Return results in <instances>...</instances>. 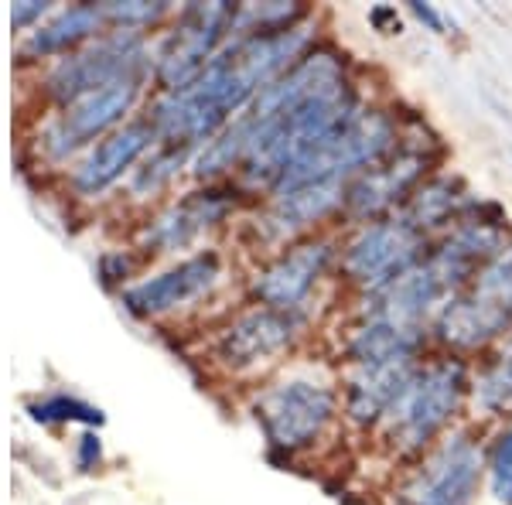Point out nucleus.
<instances>
[{
	"mask_svg": "<svg viewBox=\"0 0 512 505\" xmlns=\"http://www.w3.org/2000/svg\"><path fill=\"white\" fill-rule=\"evenodd\" d=\"M311 325H315L311 311H277L253 304L216 331L212 359H216L219 369L233 372V376L274 366L308 338Z\"/></svg>",
	"mask_w": 512,
	"mask_h": 505,
	"instance_id": "obj_10",
	"label": "nucleus"
},
{
	"mask_svg": "<svg viewBox=\"0 0 512 505\" xmlns=\"http://www.w3.org/2000/svg\"><path fill=\"white\" fill-rule=\"evenodd\" d=\"M444 154L448 147L431 130V123L424 117H403L400 144L379 164L349 181L342 226L352 229L396 215L434 171H441Z\"/></svg>",
	"mask_w": 512,
	"mask_h": 505,
	"instance_id": "obj_3",
	"label": "nucleus"
},
{
	"mask_svg": "<svg viewBox=\"0 0 512 505\" xmlns=\"http://www.w3.org/2000/svg\"><path fill=\"white\" fill-rule=\"evenodd\" d=\"M478 205V195L468 188V181L454 171H434L424 185L403 205V215L424 233L427 239L444 236L451 226H458L468 212Z\"/></svg>",
	"mask_w": 512,
	"mask_h": 505,
	"instance_id": "obj_19",
	"label": "nucleus"
},
{
	"mask_svg": "<svg viewBox=\"0 0 512 505\" xmlns=\"http://www.w3.org/2000/svg\"><path fill=\"white\" fill-rule=\"evenodd\" d=\"M154 147H158V134H154V127L144 117L123 123L120 130H113L110 137H103L79 157V164L72 168V188L86 198L110 192L113 185H120L123 178L134 175L137 164Z\"/></svg>",
	"mask_w": 512,
	"mask_h": 505,
	"instance_id": "obj_17",
	"label": "nucleus"
},
{
	"mask_svg": "<svg viewBox=\"0 0 512 505\" xmlns=\"http://www.w3.org/2000/svg\"><path fill=\"white\" fill-rule=\"evenodd\" d=\"M427 352H434L427 331H410L379 318H359V314H352V321L338 338V359L345 362V369L396 359H424Z\"/></svg>",
	"mask_w": 512,
	"mask_h": 505,
	"instance_id": "obj_18",
	"label": "nucleus"
},
{
	"mask_svg": "<svg viewBox=\"0 0 512 505\" xmlns=\"http://www.w3.org/2000/svg\"><path fill=\"white\" fill-rule=\"evenodd\" d=\"M140 96H144V82H113V86H103L96 93L76 99V103L62 106L59 117L48 123L41 147L55 161L89 151L93 144L123 127V120L140 103Z\"/></svg>",
	"mask_w": 512,
	"mask_h": 505,
	"instance_id": "obj_14",
	"label": "nucleus"
},
{
	"mask_svg": "<svg viewBox=\"0 0 512 505\" xmlns=\"http://www.w3.org/2000/svg\"><path fill=\"white\" fill-rule=\"evenodd\" d=\"M82 468H89V465H96L99 461V437H93V434H86L82 437Z\"/></svg>",
	"mask_w": 512,
	"mask_h": 505,
	"instance_id": "obj_30",
	"label": "nucleus"
},
{
	"mask_svg": "<svg viewBox=\"0 0 512 505\" xmlns=\"http://www.w3.org/2000/svg\"><path fill=\"white\" fill-rule=\"evenodd\" d=\"M410 14L424 24V31H431V35H451V21H448V14L441 11V7H434V4H420V0H414L410 4Z\"/></svg>",
	"mask_w": 512,
	"mask_h": 505,
	"instance_id": "obj_27",
	"label": "nucleus"
},
{
	"mask_svg": "<svg viewBox=\"0 0 512 505\" xmlns=\"http://www.w3.org/2000/svg\"><path fill=\"white\" fill-rule=\"evenodd\" d=\"M318 11L294 0H263V4H236L233 24H229V41L239 38H263V35H284L297 24L311 21Z\"/></svg>",
	"mask_w": 512,
	"mask_h": 505,
	"instance_id": "obj_21",
	"label": "nucleus"
},
{
	"mask_svg": "<svg viewBox=\"0 0 512 505\" xmlns=\"http://www.w3.org/2000/svg\"><path fill=\"white\" fill-rule=\"evenodd\" d=\"M366 103L349 52L325 38L311 45L243 113L250 120V154L236 178L239 192L267 198L297 157L359 117Z\"/></svg>",
	"mask_w": 512,
	"mask_h": 505,
	"instance_id": "obj_1",
	"label": "nucleus"
},
{
	"mask_svg": "<svg viewBox=\"0 0 512 505\" xmlns=\"http://www.w3.org/2000/svg\"><path fill=\"white\" fill-rule=\"evenodd\" d=\"M253 420L270 451L297 458L315 451L342 420V389L328 376L294 372L256 393Z\"/></svg>",
	"mask_w": 512,
	"mask_h": 505,
	"instance_id": "obj_4",
	"label": "nucleus"
},
{
	"mask_svg": "<svg viewBox=\"0 0 512 505\" xmlns=\"http://www.w3.org/2000/svg\"><path fill=\"white\" fill-rule=\"evenodd\" d=\"M239 185L226 181V185H202L192 188L171 205H164L161 212H154L151 219L140 226V250L164 256V253H181L192 250L202 236H209L212 229H219L239 205Z\"/></svg>",
	"mask_w": 512,
	"mask_h": 505,
	"instance_id": "obj_13",
	"label": "nucleus"
},
{
	"mask_svg": "<svg viewBox=\"0 0 512 505\" xmlns=\"http://www.w3.org/2000/svg\"><path fill=\"white\" fill-rule=\"evenodd\" d=\"M236 4L209 0L185 4L175 14V24L154 45V86L158 93L188 89L212 65V59L229 45V24Z\"/></svg>",
	"mask_w": 512,
	"mask_h": 505,
	"instance_id": "obj_9",
	"label": "nucleus"
},
{
	"mask_svg": "<svg viewBox=\"0 0 512 505\" xmlns=\"http://www.w3.org/2000/svg\"><path fill=\"white\" fill-rule=\"evenodd\" d=\"M482 485L485 441L472 424H461L410 461L393 488V505H475Z\"/></svg>",
	"mask_w": 512,
	"mask_h": 505,
	"instance_id": "obj_6",
	"label": "nucleus"
},
{
	"mask_svg": "<svg viewBox=\"0 0 512 505\" xmlns=\"http://www.w3.org/2000/svg\"><path fill=\"white\" fill-rule=\"evenodd\" d=\"M222 280V256L216 250H202L185 256L175 267L154 273L147 280H137L120 294L123 311L140 321H154L181 308H192L202 297H209Z\"/></svg>",
	"mask_w": 512,
	"mask_h": 505,
	"instance_id": "obj_15",
	"label": "nucleus"
},
{
	"mask_svg": "<svg viewBox=\"0 0 512 505\" xmlns=\"http://www.w3.org/2000/svg\"><path fill=\"white\" fill-rule=\"evenodd\" d=\"M468 291L478 294L482 301L495 304V308L512 314V236L506 239V246H502L489 263L478 267L472 284H468Z\"/></svg>",
	"mask_w": 512,
	"mask_h": 505,
	"instance_id": "obj_25",
	"label": "nucleus"
},
{
	"mask_svg": "<svg viewBox=\"0 0 512 505\" xmlns=\"http://www.w3.org/2000/svg\"><path fill=\"white\" fill-rule=\"evenodd\" d=\"M400 130L403 113H396L393 106L383 103H366L359 117H352L342 130H335L328 140H321L304 157H297L274 192L294 185H311V181H345L349 185L352 178H359L362 171L379 164L400 144Z\"/></svg>",
	"mask_w": 512,
	"mask_h": 505,
	"instance_id": "obj_5",
	"label": "nucleus"
},
{
	"mask_svg": "<svg viewBox=\"0 0 512 505\" xmlns=\"http://www.w3.org/2000/svg\"><path fill=\"white\" fill-rule=\"evenodd\" d=\"M485 492L495 505H512V420L485 437Z\"/></svg>",
	"mask_w": 512,
	"mask_h": 505,
	"instance_id": "obj_23",
	"label": "nucleus"
},
{
	"mask_svg": "<svg viewBox=\"0 0 512 505\" xmlns=\"http://www.w3.org/2000/svg\"><path fill=\"white\" fill-rule=\"evenodd\" d=\"M369 24L376 31H383V35H393V31H400V14H396V7H373L369 11Z\"/></svg>",
	"mask_w": 512,
	"mask_h": 505,
	"instance_id": "obj_29",
	"label": "nucleus"
},
{
	"mask_svg": "<svg viewBox=\"0 0 512 505\" xmlns=\"http://www.w3.org/2000/svg\"><path fill=\"white\" fill-rule=\"evenodd\" d=\"M424 359H396L345 369L342 383H338L342 389V424L355 434H379Z\"/></svg>",
	"mask_w": 512,
	"mask_h": 505,
	"instance_id": "obj_16",
	"label": "nucleus"
},
{
	"mask_svg": "<svg viewBox=\"0 0 512 505\" xmlns=\"http://www.w3.org/2000/svg\"><path fill=\"white\" fill-rule=\"evenodd\" d=\"M431 243L434 239L420 233L403 212L352 226L345 229L342 250H338V280L355 297L383 291L410 267H417L431 253Z\"/></svg>",
	"mask_w": 512,
	"mask_h": 505,
	"instance_id": "obj_7",
	"label": "nucleus"
},
{
	"mask_svg": "<svg viewBox=\"0 0 512 505\" xmlns=\"http://www.w3.org/2000/svg\"><path fill=\"white\" fill-rule=\"evenodd\" d=\"M345 181H311V185L280 188L267 195L250 219V233L256 246L270 250V256L284 246L318 233H335L345 215Z\"/></svg>",
	"mask_w": 512,
	"mask_h": 505,
	"instance_id": "obj_11",
	"label": "nucleus"
},
{
	"mask_svg": "<svg viewBox=\"0 0 512 505\" xmlns=\"http://www.w3.org/2000/svg\"><path fill=\"white\" fill-rule=\"evenodd\" d=\"M472 372L475 366L461 355H427L396 400L393 413L386 417L383 430L376 434L386 451L403 461H414L431 451L444 434L461 427L458 420L472 407Z\"/></svg>",
	"mask_w": 512,
	"mask_h": 505,
	"instance_id": "obj_2",
	"label": "nucleus"
},
{
	"mask_svg": "<svg viewBox=\"0 0 512 505\" xmlns=\"http://www.w3.org/2000/svg\"><path fill=\"white\" fill-rule=\"evenodd\" d=\"M192 168V151L185 147H171V144H158L144 161L137 164V171L130 175V195L137 198H151L164 192V188L175 181L181 171Z\"/></svg>",
	"mask_w": 512,
	"mask_h": 505,
	"instance_id": "obj_22",
	"label": "nucleus"
},
{
	"mask_svg": "<svg viewBox=\"0 0 512 505\" xmlns=\"http://www.w3.org/2000/svg\"><path fill=\"white\" fill-rule=\"evenodd\" d=\"M35 420L41 424H65V420H79V424H103V410H96L93 403L86 400H76V396H48L31 407Z\"/></svg>",
	"mask_w": 512,
	"mask_h": 505,
	"instance_id": "obj_26",
	"label": "nucleus"
},
{
	"mask_svg": "<svg viewBox=\"0 0 512 505\" xmlns=\"http://www.w3.org/2000/svg\"><path fill=\"white\" fill-rule=\"evenodd\" d=\"M338 250L342 236L318 233L267 256L250 277L253 304L277 311H311V297L318 294V287L332 270L338 273Z\"/></svg>",
	"mask_w": 512,
	"mask_h": 505,
	"instance_id": "obj_12",
	"label": "nucleus"
},
{
	"mask_svg": "<svg viewBox=\"0 0 512 505\" xmlns=\"http://www.w3.org/2000/svg\"><path fill=\"white\" fill-rule=\"evenodd\" d=\"M103 31H110L103 21V7L72 4L55 14L48 24H38V28L31 31L28 45H24V52L35 55V59H52V55H62L65 59V55L79 52L82 45L99 38Z\"/></svg>",
	"mask_w": 512,
	"mask_h": 505,
	"instance_id": "obj_20",
	"label": "nucleus"
},
{
	"mask_svg": "<svg viewBox=\"0 0 512 505\" xmlns=\"http://www.w3.org/2000/svg\"><path fill=\"white\" fill-rule=\"evenodd\" d=\"M113 82H154V48L144 35L103 31L79 52L55 62L48 72V93L59 106H69Z\"/></svg>",
	"mask_w": 512,
	"mask_h": 505,
	"instance_id": "obj_8",
	"label": "nucleus"
},
{
	"mask_svg": "<svg viewBox=\"0 0 512 505\" xmlns=\"http://www.w3.org/2000/svg\"><path fill=\"white\" fill-rule=\"evenodd\" d=\"M99 7H103V21L110 31H130V35L144 38L151 28L171 18L168 0H106Z\"/></svg>",
	"mask_w": 512,
	"mask_h": 505,
	"instance_id": "obj_24",
	"label": "nucleus"
},
{
	"mask_svg": "<svg viewBox=\"0 0 512 505\" xmlns=\"http://www.w3.org/2000/svg\"><path fill=\"white\" fill-rule=\"evenodd\" d=\"M45 11H48L45 0H24V4H14L11 21H14V28H28V24L45 18Z\"/></svg>",
	"mask_w": 512,
	"mask_h": 505,
	"instance_id": "obj_28",
	"label": "nucleus"
}]
</instances>
